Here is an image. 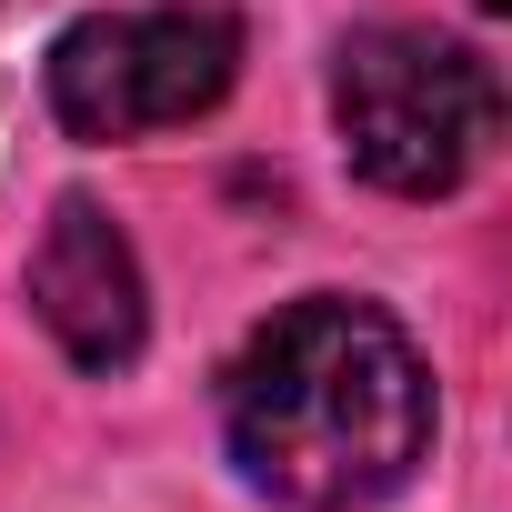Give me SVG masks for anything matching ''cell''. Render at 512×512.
Returning <instances> with one entry per match:
<instances>
[{
	"instance_id": "6da1fadb",
	"label": "cell",
	"mask_w": 512,
	"mask_h": 512,
	"mask_svg": "<svg viewBox=\"0 0 512 512\" xmlns=\"http://www.w3.org/2000/svg\"><path fill=\"white\" fill-rule=\"evenodd\" d=\"M221 422L262 492L302 512H352L422 462L432 382H422V352L372 302L312 292L251 332V352L221 382Z\"/></svg>"
},
{
	"instance_id": "3957f363",
	"label": "cell",
	"mask_w": 512,
	"mask_h": 512,
	"mask_svg": "<svg viewBox=\"0 0 512 512\" xmlns=\"http://www.w3.org/2000/svg\"><path fill=\"white\" fill-rule=\"evenodd\" d=\"M241 71V21L231 11H101L71 21L51 51V111L81 141H141L171 121H201Z\"/></svg>"
},
{
	"instance_id": "277c9868",
	"label": "cell",
	"mask_w": 512,
	"mask_h": 512,
	"mask_svg": "<svg viewBox=\"0 0 512 512\" xmlns=\"http://www.w3.org/2000/svg\"><path fill=\"white\" fill-rule=\"evenodd\" d=\"M31 302H41V322H51V342L81 362V372H121L131 352H141V262H131V241L111 231V211L101 201H61L51 211V231H41V251H31Z\"/></svg>"
},
{
	"instance_id": "5b68a950",
	"label": "cell",
	"mask_w": 512,
	"mask_h": 512,
	"mask_svg": "<svg viewBox=\"0 0 512 512\" xmlns=\"http://www.w3.org/2000/svg\"><path fill=\"white\" fill-rule=\"evenodd\" d=\"M472 11H502V0H472Z\"/></svg>"
},
{
	"instance_id": "7a4b0ae2",
	"label": "cell",
	"mask_w": 512,
	"mask_h": 512,
	"mask_svg": "<svg viewBox=\"0 0 512 512\" xmlns=\"http://www.w3.org/2000/svg\"><path fill=\"white\" fill-rule=\"evenodd\" d=\"M332 121L362 181L432 201L452 181H472L502 141V81L482 51L432 41V31H362L342 41L332 71Z\"/></svg>"
}]
</instances>
